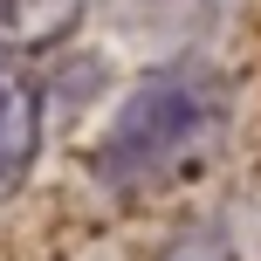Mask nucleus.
I'll use <instances>...</instances> for the list:
<instances>
[{
  "mask_svg": "<svg viewBox=\"0 0 261 261\" xmlns=\"http://www.w3.org/2000/svg\"><path fill=\"white\" fill-rule=\"evenodd\" d=\"M41 158V76L21 62V48H0V199L28 186Z\"/></svg>",
  "mask_w": 261,
  "mask_h": 261,
  "instance_id": "nucleus-2",
  "label": "nucleus"
},
{
  "mask_svg": "<svg viewBox=\"0 0 261 261\" xmlns=\"http://www.w3.org/2000/svg\"><path fill=\"white\" fill-rule=\"evenodd\" d=\"M234 124V83L227 69L179 55L165 69H144L110 110L103 138L90 151V172L110 199H165L193 186L220 158Z\"/></svg>",
  "mask_w": 261,
  "mask_h": 261,
  "instance_id": "nucleus-1",
  "label": "nucleus"
},
{
  "mask_svg": "<svg viewBox=\"0 0 261 261\" xmlns=\"http://www.w3.org/2000/svg\"><path fill=\"white\" fill-rule=\"evenodd\" d=\"M83 21V0H0V48H48Z\"/></svg>",
  "mask_w": 261,
  "mask_h": 261,
  "instance_id": "nucleus-3",
  "label": "nucleus"
},
{
  "mask_svg": "<svg viewBox=\"0 0 261 261\" xmlns=\"http://www.w3.org/2000/svg\"><path fill=\"white\" fill-rule=\"evenodd\" d=\"M165 261H220V254H206V248H172Z\"/></svg>",
  "mask_w": 261,
  "mask_h": 261,
  "instance_id": "nucleus-4",
  "label": "nucleus"
}]
</instances>
